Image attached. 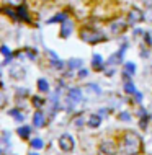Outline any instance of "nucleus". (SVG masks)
<instances>
[{
  "instance_id": "obj_22",
  "label": "nucleus",
  "mask_w": 152,
  "mask_h": 155,
  "mask_svg": "<svg viewBox=\"0 0 152 155\" xmlns=\"http://www.w3.org/2000/svg\"><path fill=\"white\" fill-rule=\"evenodd\" d=\"M43 140H41V139H33L31 140V147L33 149H43Z\"/></svg>"
},
{
  "instance_id": "obj_9",
  "label": "nucleus",
  "mask_w": 152,
  "mask_h": 155,
  "mask_svg": "<svg viewBox=\"0 0 152 155\" xmlns=\"http://www.w3.org/2000/svg\"><path fill=\"white\" fill-rule=\"evenodd\" d=\"M105 61L103 57L100 56V54H93V57H92V69L95 70V72H101V70H105Z\"/></svg>"
},
{
  "instance_id": "obj_15",
  "label": "nucleus",
  "mask_w": 152,
  "mask_h": 155,
  "mask_svg": "<svg viewBox=\"0 0 152 155\" xmlns=\"http://www.w3.org/2000/svg\"><path fill=\"white\" fill-rule=\"evenodd\" d=\"M10 75H12L13 78H23V77H25L23 67H13V69H12V72H10Z\"/></svg>"
},
{
  "instance_id": "obj_12",
  "label": "nucleus",
  "mask_w": 152,
  "mask_h": 155,
  "mask_svg": "<svg viewBox=\"0 0 152 155\" xmlns=\"http://www.w3.org/2000/svg\"><path fill=\"white\" fill-rule=\"evenodd\" d=\"M33 123H35L36 127H43L44 123H46L43 113H41V111H36V113H35V118H33Z\"/></svg>"
},
{
  "instance_id": "obj_13",
  "label": "nucleus",
  "mask_w": 152,
  "mask_h": 155,
  "mask_svg": "<svg viewBox=\"0 0 152 155\" xmlns=\"http://www.w3.org/2000/svg\"><path fill=\"white\" fill-rule=\"evenodd\" d=\"M123 74L129 75V77H133L134 74H136V64L134 62H124V70Z\"/></svg>"
},
{
  "instance_id": "obj_33",
  "label": "nucleus",
  "mask_w": 152,
  "mask_h": 155,
  "mask_svg": "<svg viewBox=\"0 0 152 155\" xmlns=\"http://www.w3.org/2000/svg\"><path fill=\"white\" fill-rule=\"evenodd\" d=\"M105 74H106L108 77H111V75H115V67H113V69H108V70H106V72H105Z\"/></svg>"
},
{
  "instance_id": "obj_2",
  "label": "nucleus",
  "mask_w": 152,
  "mask_h": 155,
  "mask_svg": "<svg viewBox=\"0 0 152 155\" xmlns=\"http://www.w3.org/2000/svg\"><path fill=\"white\" fill-rule=\"evenodd\" d=\"M79 36H80V39H82L83 43L92 44V46H95L98 43H103V41L108 39L106 35H105L103 31L95 30V28H82L80 33H79Z\"/></svg>"
},
{
  "instance_id": "obj_1",
  "label": "nucleus",
  "mask_w": 152,
  "mask_h": 155,
  "mask_svg": "<svg viewBox=\"0 0 152 155\" xmlns=\"http://www.w3.org/2000/svg\"><path fill=\"white\" fill-rule=\"evenodd\" d=\"M118 144V155H141L144 153V139L137 131L126 129L121 134Z\"/></svg>"
},
{
  "instance_id": "obj_4",
  "label": "nucleus",
  "mask_w": 152,
  "mask_h": 155,
  "mask_svg": "<svg viewBox=\"0 0 152 155\" xmlns=\"http://www.w3.org/2000/svg\"><path fill=\"white\" fill-rule=\"evenodd\" d=\"M136 114H137V124H139V129H141V131H147V127H149V123L152 121V116L149 114V111H147L144 106H139Z\"/></svg>"
},
{
  "instance_id": "obj_10",
  "label": "nucleus",
  "mask_w": 152,
  "mask_h": 155,
  "mask_svg": "<svg viewBox=\"0 0 152 155\" xmlns=\"http://www.w3.org/2000/svg\"><path fill=\"white\" fill-rule=\"evenodd\" d=\"M74 30V23L70 21L69 18L66 20V21H62V26H61V38H69L70 33Z\"/></svg>"
},
{
  "instance_id": "obj_29",
  "label": "nucleus",
  "mask_w": 152,
  "mask_h": 155,
  "mask_svg": "<svg viewBox=\"0 0 152 155\" xmlns=\"http://www.w3.org/2000/svg\"><path fill=\"white\" fill-rule=\"evenodd\" d=\"M0 52H2L5 57H12V56H10V49H8L7 46H2V48H0Z\"/></svg>"
},
{
  "instance_id": "obj_26",
  "label": "nucleus",
  "mask_w": 152,
  "mask_h": 155,
  "mask_svg": "<svg viewBox=\"0 0 152 155\" xmlns=\"http://www.w3.org/2000/svg\"><path fill=\"white\" fill-rule=\"evenodd\" d=\"M33 104H35L36 108H41L44 104V100H41L39 96H35V98H33Z\"/></svg>"
},
{
  "instance_id": "obj_6",
  "label": "nucleus",
  "mask_w": 152,
  "mask_h": 155,
  "mask_svg": "<svg viewBox=\"0 0 152 155\" xmlns=\"http://www.w3.org/2000/svg\"><path fill=\"white\" fill-rule=\"evenodd\" d=\"M74 139L72 136H69V134H62L61 137H59V147L61 150H64V152H72L74 150Z\"/></svg>"
},
{
  "instance_id": "obj_7",
  "label": "nucleus",
  "mask_w": 152,
  "mask_h": 155,
  "mask_svg": "<svg viewBox=\"0 0 152 155\" xmlns=\"http://www.w3.org/2000/svg\"><path fill=\"white\" fill-rule=\"evenodd\" d=\"M144 20V13H142L141 10H139L137 7H133L131 10L128 12V25H136V23H139V21H142Z\"/></svg>"
},
{
  "instance_id": "obj_16",
  "label": "nucleus",
  "mask_w": 152,
  "mask_h": 155,
  "mask_svg": "<svg viewBox=\"0 0 152 155\" xmlns=\"http://www.w3.org/2000/svg\"><path fill=\"white\" fill-rule=\"evenodd\" d=\"M38 88H39V91H43V93H48L49 91V83L46 78H39L38 80Z\"/></svg>"
},
{
  "instance_id": "obj_28",
  "label": "nucleus",
  "mask_w": 152,
  "mask_h": 155,
  "mask_svg": "<svg viewBox=\"0 0 152 155\" xmlns=\"http://www.w3.org/2000/svg\"><path fill=\"white\" fill-rule=\"evenodd\" d=\"M52 67H56V69L61 70L62 67H64V62H62V61H59V59H56V61H52Z\"/></svg>"
},
{
  "instance_id": "obj_21",
  "label": "nucleus",
  "mask_w": 152,
  "mask_h": 155,
  "mask_svg": "<svg viewBox=\"0 0 152 155\" xmlns=\"http://www.w3.org/2000/svg\"><path fill=\"white\" fill-rule=\"evenodd\" d=\"M118 119H120V121H126V123H129V121H131V114H129L128 111H121V113H120V116H118Z\"/></svg>"
},
{
  "instance_id": "obj_3",
  "label": "nucleus",
  "mask_w": 152,
  "mask_h": 155,
  "mask_svg": "<svg viewBox=\"0 0 152 155\" xmlns=\"http://www.w3.org/2000/svg\"><path fill=\"white\" fill-rule=\"evenodd\" d=\"M98 155H118V144L115 140H101L98 145Z\"/></svg>"
},
{
  "instance_id": "obj_19",
  "label": "nucleus",
  "mask_w": 152,
  "mask_h": 155,
  "mask_svg": "<svg viewBox=\"0 0 152 155\" xmlns=\"http://www.w3.org/2000/svg\"><path fill=\"white\" fill-rule=\"evenodd\" d=\"M66 20H67V15L66 13H57L56 16H52L48 23H62V21H66Z\"/></svg>"
},
{
  "instance_id": "obj_23",
  "label": "nucleus",
  "mask_w": 152,
  "mask_h": 155,
  "mask_svg": "<svg viewBox=\"0 0 152 155\" xmlns=\"http://www.w3.org/2000/svg\"><path fill=\"white\" fill-rule=\"evenodd\" d=\"M144 41H146V46L147 48H152V35L150 33H144Z\"/></svg>"
},
{
  "instance_id": "obj_8",
  "label": "nucleus",
  "mask_w": 152,
  "mask_h": 155,
  "mask_svg": "<svg viewBox=\"0 0 152 155\" xmlns=\"http://www.w3.org/2000/svg\"><path fill=\"white\" fill-rule=\"evenodd\" d=\"M67 101H69L70 106L82 101V91H80V88H70L69 93H67Z\"/></svg>"
},
{
  "instance_id": "obj_34",
  "label": "nucleus",
  "mask_w": 152,
  "mask_h": 155,
  "mask_svg": "<svg viewBox=\"0 0 152 155\" xmlns=\"http://www.w3.org/2000/svg\"><path fill=\"white\" fill-rule=\"evenodd\" d=\"M31 155H36V153H31Z\"/></svg>"
},
{
  "instance_id": "obj_14",
  "label": "nucleus",
  "mask_w": 152,
  "mask_h": 155,
  "mask_svg": "<svg viewBox=\"0 0 152 155\" xmlns=\"http://www.w3.org/2000/svg\"><path fill=\"white\" fill-rule=\"evenodd\" d=\"M123 88H124V93H126V95H134V93L137 91L136 87H134V83L131 82V80H126V82H124Z\"/></svg>"
},
{
  "instance_id": "obj_18",
  "label": "nucleus",
  "mask_w": 152,
  "mask_h": 155,
  "mask_svg": "<svg viewBox=\"0 0 152 155\" xmlns=\"http://www.w3.org/2000/svg\"><path fill=\"white\" fill-rule=\"evenodd\" d=\"M16 132H18V136L22 137V139H28V136L31 134V129H29L28 126H23V127H20Z\"/></svg>"
},
{
  "instance_id": "obj_20",
  "label": "nucleus",
  "mask_w": 152,
  "mask_h": 155,
  "mask_svg": "<svg viewBox=\"0 0 152 155\" xmlns=\"http://www.w3.org/2000/svg\"><path fill=\"white\" fill-rule=\"evenodd\" d=\"M10 116H12V118H15L18 123H22V121H23V114H22L18 110H12V111H10Z\"/></svg>"
},
{
  "instance_id": "obj_27",
  "label": "nucleus",
  "mask_w": 152,
  "mask_h": 155,
  "mask_svg": "<svg viewBox=\"0 0 152 155\" xmlns=\"http://www.w3.org/2000/svg\"><path fill=\"white\" fill-rule=\"evenodd\" d=\"M144 20L149 21V23H152V8H147V12L144 13Z\"/></svg>"
},
{
  "instance_id": "obj_24",
  "label": "nucleus",
  "mask_w": 152,
  "mask_h": 155,
  "mask_svg": "<svg viewBox=\"0 0 152 155\" xmlns=\"http://www.w3.org/2000/svg\"><path fill=\"white\" fill-rule=\"evenodd\" d=\"M87 88H88V90H92V91H95L96 95H100V93H101L100 87H98V85H95V83H88V85H87Z\"/></svg>"
},
{
  "instance_id": "obj_30",
  "label": "nucleus",
  "mask_w": 152,
  "mask_h": 155,
  "mask_svg": "<svg viewBox=\"0 0 152 155\" xmlns=\"http://www.w3.org/2000/svg\"><path fill=\"white\" fill-rule=\"evenodd\" d=\"M88 75V70H85V69H79V78H85Z\"/></svg>"
},
{
  "instance_id": "obj_11",
  "label": "nucleus",
  "mask_w": 152,
  "mask_h": 155,
  "mask_svg": "<svg viewBox=\"0 0 152 155\" xmlns=\"http://www.w3.org/2000/svg\"><path fill=\"white\" fill-rule=\"evenodd\" d=\"M87 124H88V127H92V129L100 127V124H101V116H98V114H90V116H88Z\"/></svg>"
},
{
  "instance_id": "obj_25",
  "label": "nucleus",
  "mask_w": 152,
  "mask_h": 155,
  "mask_svg": "<svg viewBox=\"0 0 152 155\" xmlns=\"http://www.w3.org/2000/svg\"><path fill=\"white\" fill-rule=\"evenodd\" d=\"M133 96H134V103L141 106V103H142V93H141V91H136Z\"/></svg>"
},
{
  "instance_id": "obj_32",
  "label": "nucleus",
  "mask_w": 152,
  "mask_h": 155,
  "mask_svg": "<svg viewBox=\"0 0 152 155\" xmlns=\"http://www.w3.org/2000/svg\"><path fill=\"white\" fill-rule=\"evenodd\" d=\"M82 124H83V119H82V116H80V118L75 119V126L79 127V126H82Z\"/></svg>"
},
{
  "instance_id": "obj_31",
  "label": "nucleus",
  "mask_w": 152,
  "mask_h": 155,
  "mask_svg": "<svg viewBox=\"0 0 152 155\" xmlns=\"http://www.w3.org/2000/svg\"><path fill=\"white\" fill-rule=\"evenodd\" d=\"M141 2L146 8H152V0H141Z\"/></svg>"
},
{
  "instance_id": "obj_17",
  "label": "nucleus",
  "mask_w": 152,
  "mask_h": 155,
  "mask_svg": "<svg viewBox=\"0 0 152 155\" xmlns=\"http://www.w3.org/2000/svg\"><path fill=\"white\" fill-rule=\"evenodd\" d=\"M82 59H70L69 62H67V65H69V69H72V70H75V69H82Z\"/></svg>"
},
{
  "instance_id": "obj_5",
  "label": "nucleus",
  "mask_w": 152,
  "mask_h": 155,
  "mask_svg": "<svg viewBox=\"0 0 152 155\" xmlns=\"http://www.w3.org/2000/svg\"><path fill=\"white\" fill-rule=\"evenodd\" d=\"M110 30H111L113 36H120L128 30V21L123 18H116L115 21H111V25H110Z\"/></svg>"
}]
</instances>
